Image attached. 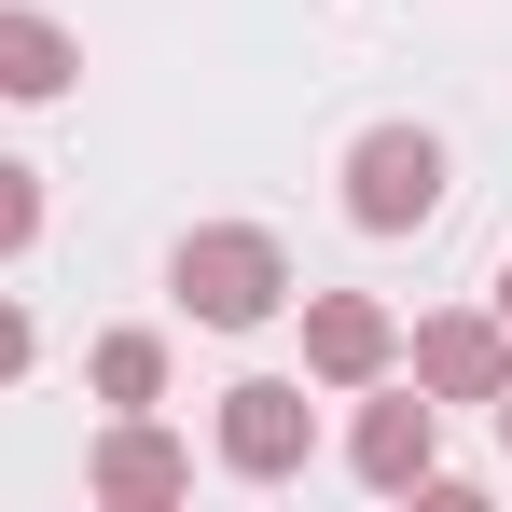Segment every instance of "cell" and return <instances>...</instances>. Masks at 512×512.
Wrapping results in <instances>:
<instances>
[{
    "label": "cell",
    "instance_id": "1",
    "mask_svg": "<svg viewBox=\"0 0 512 512\" xmlns=\"http://www.w3.org/2000/svg\"><path fill=\"white\" fill-rule=\"evenodd\" d=\"M167 291L208 319V333H263V319L291 305V263H277V236H250V222H208V236H180Z\"/></svg>",
    "mask_w": 512,
    "mask_h": 512
},
{
    "label": "cell",
    "instance_id": "2",
    "mask_svg": "<svg viewBox=\"0 0 512 512\" xmlns=\"http://www.w3.org/2000/svg\"><path fill=\"white\" fill-rule=\"evenodd\" d=\"M443 208V139L429 125H360L346 139V222L360 236H416Z\"/></svg>",
    "mask_w": 512,
    "mask_h": 512
},
{
    "label": "cell",
    "instance_id": "3",
    "mask_svg": "<svg viewBox=\"0 0 512 512\" xmlns=\"http://www.w3.org/2000/svg\"><path fill=\"white\" fill-rule=\"evenodd\" d=\"M305 457H319V402H305L291 374H236V388H222V471H236V485H291Z\"/></svg>",
    "mask_w": 512,
    "mask_h": 512
},
{
    "label": "cell",
    "instance_id": "4",
    "mask_svg": "<svg viewBox=\"0 0 512 512\" xmlns=\"http://www.w3.org/2000/svg\"><path fill=\"white\" fill-rule=\"evenodd\" d=\"M346 457H360V485H374V499H416V485H443V416H429L416 388H388V402L360 416Z\"/></svg>",
    "mask_w": 512,
    "mask_h": 512
},
{
    "label": "cell",
    "instance_id": "5",
    "mask_svg": "<svg viewBox=\"0 0 512 512\" xmlns=\"http://www.w3.org/2000/svg\"><path fill=\"white\" fill-rule=\"evenodd\" d=\"M305 360H319L333 388H374V374H388V305H360V291H319V305H305Z\"/></svg>",
    "mask_w": 512,
    "mask_h": 512
},
{
    "label": "cell",
    "instance_id": "6",
    "mask_svg": "<svg viewBox=\"0 0 512 512\" xmlns=\"http://www.w3.org/2000/svg\"><path fill=\"white\" fill-rule=\"evenodd\" d=\"M416 374L443 388V402H499V388H512V360H499L485 319H429V333H416Z\"/></svg>",
    "mask_w": 512,
    "mask_h": 512
},
{
    "label": "cell",
    "instance_id": "7",
    "mask_svg": "<svg viewBox=\"0 0 512 512\" xmlns=\"http://www.w3.org/2000/svg\"><path fill=\"white\" fill-rule=\"evenodd\" d=\"M180 485H194V457L167 429H111L97 443V499H180Z\"/></svg>",
    "mask_w": 512,
    "mask_h": 512
},
{
    "label": "cell",
    "instance_id": "8",
    "mask_svg": "<svg viewBox=\"0 0 512 512\" xmlns=\"http://www.w3.org/2000/svg\"><path fill=\"white\" fill-rule=\"evenodd\" d=\"M70 28L56 14H0V97H70Z\"/></svg>",
    "mask_w": 512,
    "mask_h": 512
},
{
    "label": "cell",
    "instance_id": "9",
    "mask_svg": "<svg viewBox=\"0 0 512 512\" xmlns=\"http://www.w3.org/2000/svg\"><path fill=\"white\" fill-rule=\"evenodd\" d=\"M97 388H111V402H153V388H167V346H153V333H111V346H97Z\"/></svg>",
    "mask_w": 512,
    "mask_h": 512
},
{
    "label": "cell",
    "instance_id": "10",
    "mask_svg": "<svg viewBox=\"0 0 512 512\" xmlns=\"http://www.w3.org/2000/svg\"><path fill=\"white\" fill-rule=\"evenodd\" d=\"M42 236V194H28V167H0V250H28Z\"/></svg>",
    "mask_w": 512,
    "mask_h": 512
},
{
    "label": "cell",
    "instance_id": "11",
    "mask_svg": "<svg viewBox=\"0 0 512 512\" xmlns=\"http://www.w3.org/2000/svg\"><path fill=\"white\" fill-rule=\"evenodd\" d=\"M0 374H28V319L14 305H0Z\"/></svg>",
    "mask_w": 512,
    "mask_h": 512
},
{
    "label": "cell",
    "instance_id": "12",
    "mask_svg": "<svg viewBox=\"0 0 512 512\" xmlns=\"http://www.w3.org/2000/svg\"><path fill=\"white\" fill-rule=\"evenodd\" d=\"M499 319H512V263H499Z\"/></svg>",
    "mask_w": 512,
    "mask_h": 512
},
{
    "label": "cell",
    "instance_id": "13",
    "mask_svg": "<svg viewBox=\"0 0 512 512\" xmlns=\"http://www.w3.org/2000/svg\"><path fill=\"white\" fill-rule=\"evenodd\" d=\"M499 443H512V388H499Z\"/></svg>",
    "mask_w": 512,
    "mask_h": 512
}]
</instances>
